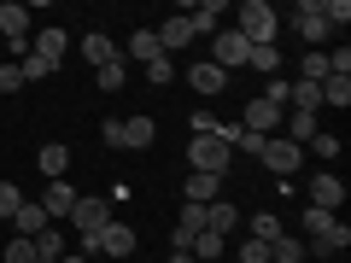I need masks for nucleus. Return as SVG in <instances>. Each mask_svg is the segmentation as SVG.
I'll use <instances>...</instances> for the list:
<instances>
[{"label": "nucleus", "instance_id": "1", "mask_svg": "<svg viewBox=\"0 0 351 263\" xmlns=\"http://www.w3.org/2000/svg\"><path fill=\"white\" fill-rule=\"evenodd\" d=\"M304 251H311L316 263H328V258H339V251L351 246V228L339 223V216H328V211H316V205H304Z\"/></svg>", "mask_w": 351, "mask_h": 263}, {"label": "nucleus", "instance_id": "2", "mask_svg": "<svg viewBox=\"0 0 351 263\" xmlns=\"http://www.w3.org/2000/svg\"><path fill=\"white\" fill-rule=\"evenodd\" d=\"M240 18V36H246V47H276V6L269 0H246V6H234Z\"/></svg>", "mask_w": 351, "mask_h": 263}, {"label": "nucleus", "instance_id": "3", "mask_svg": "<svg viewBox=\"0 0 351 263\" xmlns=\"http://www.w3.org/2000/svg\"><path fill=\"white\" fill-rule=\"evenodd\" d=\"M228 158H234V152H228L217 135H193V140H188V164H193L199 175H223Z\"/></svg>", "mask_w": 351, "mask_h": 263}, {"label": "nucleus", "instance_id": "4", "mask_svg": "<svg viewBox=\"0 0 351 263\" xmlns=\"http://www.w3.org/2000/svg\"><path fill=\"white\" fill-rule=\"evenodd\" d=\"M240 129H246V135H263V140L281 135V105H269L263 94H258V100H246V112H240Z\"/></svg>", "mask_w": 351, "mask_h": 263}, {"label": "nucleus", "instance_id": "5", "mask_svg": "<svg viewBox=\"0 0 351 263\" xmlns=\"http://www.w3.org/2000/svg\"><path fill=\"white\" fill-rule=\"evenodd\" d=\"M246 36H240V29H217L211 36V64L217 71H234V64H246Z\"/></svg>", "mask_w": 351, "mask_h": 263}, {"label": "nucleus", "instance_id": "6", "mask_svg": "<svg viewBox=\"0 0 351 263\" xmlns=\"http://www.w3.org/2000/svg\"><path fill=\"white\" fill-rule=\"evenodd\" d=\"M258 158L269 164V170H276V175H293V170H299V164H304V147H293V140L269 135V140H263V152H258Z\"/></svg>", "mask_w": 351, "mask_h": 263}, {"label": "nucleus", "instance_id": "7", "mask_svg": "<svg viewBox=\"0 0 351 263\" xmlns=\"http://www.w3.org/2000/svg\"><path fill=\"white\" fill-rule=\"evenodd\" d=\"M311 205H316V211H328V216H334L339 205H346V181H339L334 170H322V175H311Z\"/></svg>", "mask_w": 351, "mask_h": 263}, {"label": "nucleus", "instance_id": "8", "mask_svg": "<svg viewBox=\"0 0 351 263\" xmlns=\"http://www.w3.org/2000/svg\"><path fill=\"white\" fill-rule=\"evenodd\" d=\"M76 199H82V193H76L71 188V181H47V193H41V211H47V223H64V216H71L76 211Z\"/></svg>", "mask_w": 351, "mask_h": 263}, {"label": "nucleus", "instance_id": "9", "mask_svg": "<svg viewBox=\"0 0 351 263\" xmlns=\"http://www.w3.org/2000/svg\"><path fill=\"white\" fill-rule=\"evenodd\" d=\"M64 223H71L76 234H100V228L112 223V216H106V199H76V211L64 216Z\"/></svg>", "mask_w": 351, "mask_h": 263}, {"label": "nucleus", "instance_id": "10", "mask_svg": "<svg viewBox=\"0 0 351 263\" xmlns=\"http://www.w3.org/2000/svg\"><path fill=\"white\" fill-rule=\"evenodd\" d=\"M293 24H299V36L311 41V47H316V41H328V36H334V29H328V18H322V0H304L299 12H293Z\"/></svg>", "mask_w": 351, "mask_h": 263}, {"label": "nucleus", "instance_id": "11", "mask_svg": "<svg viewBox=\"0 0 351 263\" xmlns=\"http://www.w3.org/2000/svg\"><path fill=\"white\" fill-rule=\"evenodd\" d=\"M188 88L211 100V94H223V88H228V71H217L211 59H205V64H188Z\"/></svg>", "mask_w": 351, "mask_h": 263}, {"label": "nucleus", "instance_id": "12", "mask_svg": "<svg viewBox=\"0 0 351 263\" xmlns=\"http://www.w3.org/2000/svg\"><path fill=\"white\" fill-rule=\"evenodd\" d=\"M94 240H100L106 258H129V251H135V228H129V223H106Z\"/></svg>", "mask_w": 351, "mask_h": 263}, {"label": "nucleus", "instance_id": "13", "mask_svg": "<svg viewBox=\"0 0 351 263\" xmlns=\"http://www.w3.org/2000/svg\"><path fill=\"white\" fill-rule=\"evenodd\" d=\"M152 140H158V123H152L147 112H135V117H123V147H129V152H147Z\"/></svg>", "mask_w": 351, "mask_h": 263}, {"label": "nucleus", "instance_id": "14", "mask_svg": "<svg viewBox=\"0 0 351 263\" xmlns=\"http://www.w3.org/2000/svg\"><path fill=\"white\" fill-rule=\"evenodd\" d=\"M152 36H158V47H164V59H170L176 47H188V41H199V36H193V24H188V18H164V24L152 29Z\"/></svg>", "mask_w": 351, "mask_h": 263}, {"label": "nucleus", "instance_id": "15", "mask_svg": "<svg viewBox=\"0 0 351 263\" xmlns=\"http://www.w3.org/2000/svg\"><path fill=\"white\" fill-rule=\"evenodd\" d=\"M217 193H223V175H188V188H182V199L188 205H217Z\"/></svg>", "mask_w": 351, "mask_h": 263}, {"label": "nucleus", "instance_id": "16", "mask_svg": "<svg viewBox=\"0 0 351 263\" xmlns=\"http://www.w3.org/2000/svg\"><path fill=\"white\" fill-rule=\"evenodd\" d=\"M29 36V6H0V41H24Z\"/></svg>", "mask_w": 351, "mask_h": 263}, {"label": "nucleus", "instance_id": "17", "mask_svg": "<svg viewBox=\"0 0 351 263\" xmlns=\"http://www.w3.org/2000/svg\"><path fill=\"white\" fill-rule=\"evenodd\" d=\"M228 18V6L223 0H205V6H193L188 12V24H193V36H217V24Z\"/></svg>", "mask_w": 351, "mask_h": 263}, {"label": "nucleus", "instance_id": "18", "mask_svg": "<svg viewBox=\"0 0 351 263\" xmlns=\"http://www.w3.org/2000/svg\"><path fill=\"white\" fill-rule=\"evenodd\" d=\"M12 228H18L24 240H36V234H47L53 223H47V211H41V205H29V199H24V205H18V216H12Z\"/></svg>", "mask_w": 351, "mask_h": 263}, {"label": "nucleus", "instance_id": "19", "mask_svg": "<svg viewBox=\"0 0 351 263\" xmlns=\"http://www.w3.org/2000/svg\"><path fill=\"white\" fill-rule=\"evenodd\" d=\"M64 47H71V41H64V29H41V36H29V53H41L47 64H59Z\"/></svg>", "mask_w": 351, "mask_h": 263}, {"label": "nucleus", "instance_id": "20", "mask_svg": "<svg viewBox=\"0 0 351 263\" xmlns=\"http://www.w3.org/2000/svg\"><path fill=\"white\" fill-rule=\"evenodd\" d=\"M36 164H41V175H47V181H64V170H71V152L53 140V147H41V152H36Z\"/></svg>", "mask_w": 351, "mask_h": 263}, {"label": "nucleus", "instance_id": "21", "mask_svg": "<svg viewBox=\"0 0 351 263\" xmlns=\"http://www.w3.org/2000/svg\"><path fill=\"white\" fill-rule=\"evenodd\" d=\"M205 228H211V234H234V228H240V211H234V205H223V199H217V205H205Z\"/></svg>", "mask_w": 351, "mask_h": 263}, {"label": "nucleus", "instance_id": "22", "mask_svg": "<svg viewBox=\"0 0 351 263\" xmlns=\"http://www.w3.org/2000/svg\"><path fill=\"white\" fill-rule=\"evenodd\" d=\"M129 59H135V64H152V59H164L158 36H152V29H135V36H129Z\"/></svg>", "mask_w": 351, "mask_h": 263}, {"label": "nucleus", "instance_id": "23", "mask_svg": "<svg viewBox=\"0 0 351 263\" xmlns=\"http://www.w3.org/2000/svg\"><path fill=\"white\" fill-rule=\"evenodd\" d=\"M287 100H293V112H322V82H293Z\"/></svg>", "mask_w": 351, "mask_h": 263}, {"label": "nucleus", "instance_id": "24", "mask_svg": "<svg viewBox=\"0 0 351 263\" xmlns=\"http://www.w3.org/2000/svg\"><path fill=\"white\" fill-rule=\"evenodd\" d=\"M82 59L94 64V71H100V64H112V59H123V53H117L112 41H106V36H82Z\"/></svg>", "mask_w": 351, "mask_h": 263}, {"label": "nucleus", "instance_id": "25", "mask_svg": "<svg viewBox=\"0 0 351 263\" xmlns=\"http://www.w3.org/2000/svg\"><path fill=\"white\" fill-rule=\"evenodd\" d=\"M322 105H328V112H346V105H351V76H328V82H322Z\"/></svg>", "mask_w": 351, "mask_h": 263}, {"label": "nucleus", "instance_id": "26", "mask_svg": "<svg viewBox=\"0 0 351 263\" xmlns=\"http://www.w3.org/2000/svg\"><path fill=\"white\" fill-rule=\"evenodd\" d=\"M223 251H228L223 234H211V228H199V234H193V258H199V263H217Z\"/></svg>", "mask_w": 351, "mask_h": 263}, {"label": "nucleus", "instance_id": "27", "mask_svg": "<svg viewBox=\"0 0 351 263\" xmlns=\"http://www.w3.org/2000/svg\"><path fill=\"white\" fill-rule=\"evenodd\" d=\"M311 251H304V240H293V234H281V240H269V263H304Z\"/></svg>", "mask_w": 351, "mask_h": 263}, {"label": "nucleus", "instance_id": "28", "mask_svg": "<svg viewBox=\"0 0 351 263\" xmlns=\"http://www.w3.org/2000/svg\"><path fill=\"white\" fill-rule=\"evenodd\" d=\"M246 71H263V76H281V47H252V53H246Z\"/></svg>", "mask_w": 351, "mask_h": 263}, {"label": "nucleus", "instance_id": "29", "mask_svg": "<svg viewBox=\"0 0 351 263\" xmlns=\"http://www.w3.org/2000/svg\"><path fill=\"white\" fill-rule=\"evenodd\" d=\"M281 234H287V228H281L276 211H258V216H252V240H263V246H269V240H281Z\"/></svg>", "mask_w": 351, "mask_h": 263}, {"label": "nucleus", "instance_id": "30", "mask_svg": "<svg viewBox=\"0 0 351 263\" xmlns=\"http://www.w3.org/2000/svg\"><path fill=\"white\" fill-rule=\"evenodd\" d=\"M328 76H334L328 71V53H304L299 59V82H328Z\"/></svg>", "mask_w": 351, "mask_h": 263}, {"label": "nucleus", "instance_id": "31", "mask_svg": "<svg viewBox=\"0 0 351 263\" xmlns=\"http://www.w3.org/2000/svg\"><path fill=\"white\" fill-rule=\"evenodd\" d=\"M322 18H328V29H346L351 24V0H322Z\"/></svg>", "mask_w": 351, "mask_h": 263}, {"label": "nucleus", "instance_id": "32", "mask_svg": "<svg viewBox=\"0 0 351 263\" xmlns=\"http://www.w3.org/2000/svg\"><path fill=\"white\" fill-rule=\"evenodd\" d=\"M53 71H59V64H47L41 53H29V59L18 64V76H24V82H41V76H53Z\"/></svg>", "mask_w": 351, "mask_h": 263}, {"label": "nucleus", "instance_id": "33", "mask_svg": "<svg viewBox=\"0 0 351 263\" xmlns=\"http://www.w3.org/2000/svg\"><path fill=\"white\" fill-rule=\"evenodd\" d=\"M6 263H36V240L12 234V240H6Z\"/></svg>", "mask_w": 351, "mask_h": 263}, {"label": "nucleus", "instance_id": "34", "mask_svg": "<svg viewBox=\"0 0 351 263\" xmlns=\"http://www.w3.org/2000/svg\"><path fill=\"white\" fill-rule=\"evenodd\" d=\"M234 258H240V263H269V246L246 234V240H240V246H234Z\"/></svg>", "mask_w": 351, "mask_h": 263}, {"label": "nucleus", "instance_id": "35", "mask_svg": "<svg viewBox=\"0 0 351 263\" xmlns=\"http://www.w3.org/2000/svg\"><path fill=\"white\" fill-rule=\"evenodd\" d=\"M18 205H24V193H18V181H0V216H6V223L18 216Z\"/></svg>", "mask_w": 351, "mask_h": 263}, {"label": "nucleus", "instance_id": "36", "mask_svg": "<svg viewBox=\"0 0 351 263\" xmlns=\"http://www.w3.org/2000/svg\"><path fill=\"white\" fill-rule=\"evenodd\" d=\"M94 76H100V88H106V94H117V88H123V59L100 64V71H94Z\"/></svg>", "mask_w": 351, "mask_h": 263}, {"label": "nucleus", "instance_id": "37", "mask_svg": "<svg viewBox=\"0 0 351 263\" xmlns=\"http://www.w3.org/2000/svg\"><path fill=\"white\" fill-rule=\"evenodd\" d=\"M311 152H316V158H339V135H322V129H316V135H311Z\"/></svg>", "mask_w": 351, "mask_h": 263}, {"label": "nucleus", "instance_id": "38", "mask_svg": "<svg viewBox=\"0 0 351 263\" xmlns=\"http://www.w3.org/2000/svg\"><path fill=\"white\" fill-rule=\"evenodd\" d=\"M176 228H188V234H199V228H205V205H182V223H176Z\"/></svg>", "mask_w": 351, "mask_h": 263}, {"label": "nucleus", "instance_id": "39", "mask_svg": "<svg viewBox=\"0 0 351 263\" xmlns=\"http://www.w3.org/2000/svg\"><path fill=\"white\" fill-rule=\"evenodd\" d=\"M147 76H152V88H164V82L176 76V64H170V59H152V64H147Z\"/></svg>", "mask_w": 351, "mask_h": 263}, {"label": "nucleus", "instance_id": "40", "mask_svg": "<svg viewBox=\"0 0 351 263\" xmlns=\"http://www.w3.org/2000/svg\"><path fill=\"white\" fill-rule=\"evenodd\" d=\"M24 88V76H18V64H0V94H18Z\"/></svg>", "mask_w": 351, "mask_h": 263}, {"label": "nucleus", "instance_id": "41", "mask_svg": "<svg viewBox=\"0 0 351 263\" xmlns=\"http://www.w3.org/2000/svg\"><path fill=\"white\" fill-rule=\"evenodd\" d=\"M100 140H106V147H123V117H106V129H100Z\"/></svg>", "mask_w": 351, "mask_h": 263}, {"label": "nucleus", "instance_id": "42", "mask_svg": "<svg viewBox=\"0 0 351 263\" xmlns=\"http://www.w3.org/2000/svg\"><path fill=\"white\" fill-rule=\"evenodd\" d=\"M170 251H193V234H188V228H170Z\"/></svg>", "mask_w": 351, "mask_h": 263}, {"label": "nucleus", "instance_id": "43", "mask_svg": "<svg viewBox=\"0 0 351 263\" xmlns=\"http://www.w3.org/2000/svg\"><path fill=\"white\" fill-rule=\"evenodd\" d=\"M164 263H199V258H193V251H170Z\"/></svg>", "mask_w": 351, "mask_h": 263}, {"label": "nucleus", "instance_id": "44", "mask_svg": "<svg viewBox=\"0 0 351 263\" xmlns=\"http://www.w3.org/2000/svg\"><path fill=\"white\" fill-rule=\"evenodd\" d=\"M59 263H94V258H82V251H64V258Z\"/></svg>", "mask_w": 351, "mask_h": 263}, {"label": "nucleus", "instance_id": "45", "mask_svg": "<svg viewBox=\"0 0 351 263\" xmlns=\"http://www.w3.org/2000/svg\"><path fill=\"white\" fill-rule=\"evenodd\" d=\"M304 263H316V258H304Z\"/></svg>", "mask_w": 351, "mask_h": 263}]
</instances>
